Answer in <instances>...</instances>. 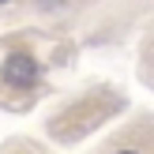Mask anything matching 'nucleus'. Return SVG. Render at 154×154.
Masks as SVG:
<instances>
[{"mask_svg":"<svg viewBox=\"0 0 154 154\" xmlns=\"http://www.w3.org/2000/svg\"><path fill=\"white\" fill-rule=\"evenodd\" d=\"M120 154H132V150H120Z\"/></svg>","mask_w":154,"mask_h":154,"instance_id":"obj_2","label":"nucleus"},{"mask_svg":"<svg viewBox=\"0 0 154 154\" xmlns=\"http://www.w3.org/2000/svg\"><path fill=\"white\" fill-rule=\"evenodd\" d=\"M0 4H8V0H0Z\"/></svg>","mask_w":154,"mask_h":154,"instance_id":"obj_3","label":"nucleus"},{"mask_svg":"<svg viewBox=\"0 0 154 154\" xmlns=\"http://www.w3.org/2000/svg\"><path fill=\"white\" fill-rule=\"evenodd\" d=\"M34 75H38L34 57H26V53H11V57L4 60V79L15 83V87H30V83H34Z\"/></svg>","mask_w":154,"mask_h":154,"instance_id":"obj_1","label":"nucleus"}]
</instances>
